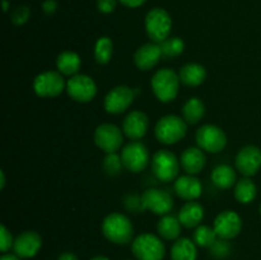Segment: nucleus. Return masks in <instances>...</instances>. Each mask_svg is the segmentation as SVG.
<instances>
[{"mask_svg": "<svg viewBox=\"0 0 261 260\" xmlns=\"http://www.w3.org/2000/svg\"><path fill=\"white\" fill-rule=\"evenodd\" d=\"M102 235L115 245H127L134 240V226L126 214L110 213L102 222Z\"/></svg>", "mask_w": 261, "mask_h": 260, "instance_id": "1", "label": "nucleus"}, {"mask_svg": "<svg viewBox=\"0 0 261 260\" xmlns=\"http://www.w3.org/2000/svg\"><path fill=\"white\" fill-rule=\"evenodd\" d=\"M180 76L173 69H158L150 79V87L158 101L168 103L176 99L180 91Z\"/></svg>", "mask_w": 261, "mask_h": 260, "instance_id": "2", "label": "nucleus"}, {"mask_svg": "<svg viewBox=\"0 0 261 260\" xmlns=\"http://www.w3.org/2000/svg\"><path fill=\"white\" fill-rule=\"evenodd\" d=\"M188 133V122L177 115H166L157 121L154 135L162 144L172 145L184 139Z\"/></svg>", "mask_w": 261, "mask_h": 260, "instance_id": "3", "label": "nucleus"}, {"mask_svg": "<svg viewBox=\"0 0 261 260\" xmlns=\"http://www.w3.org/2000/svg\"><path fill=\"white\" fill-rule=\"evenodd\" d=\"M132 252L137 260H163L166 246L160 236L145 232L133 240Z\"/></svg>", "mask_w": 261, "mask_h": 260, "instance_id": "4", "label": "nucleus"}, {"mask_svg": "<svg viewBox=\"0 0 261 260\" xmlns=\"http://www.w3.org/2000/svg\"><path fill=\"white\" fill-rule=\"evenodd\" d=\"M145 32L152 42L161 43L170 37L172 19L163 8H153L145 15Z\"/></svg>", "mask_w": 261, "mask_h": 260, "instance_id": "5", "label": "nucleus"}, {"mask_svg": "<svg viewBox=\"0 0 261 260\" xmlns=\"http://www.w3.org/2000/svg\"><path fill=\"white\" fill-rule=\"evenodd\" d=\"M153 175L163 183H170L177 178L180 172V158L168 149H160L153 154L150 160Z\"/></svg>", "mask_w": 261, "mask_h": 260, "instance_id": "6", "label": "nucleus"}, {"mask_svg": "<svg viewBox=\"0 0 261 260\" xmlns=\"http://www.w3.org/2000/svg\"><path fill=\"white\" fill-rule=\"evenodd\" d=\"M33 91L41 98H55L66 89V82L60 71L47 70L33 79Z\"/></svg>", "mask_w": 261, "mask_h": 260, "instance_id": "7", "label": "nucleus"}, {"mask_svg": "<svg viewBox=\"0 0 261 260\" xmlns=\"http://www.w3.org/2000/svg\"><path fill=\"white\" fill-rule=\"evenodd\" d=\"M124 168L133 173H139L147 168L150 162V154L147 145L139 140H132L121 150Z\"/></svg>", "mask_w": 261, "mask_h": 260, "instance_id": "8", "label": "nucleus"}, {"mask_svg": "<svg viewBox=\"0 0 261 260\" xmlns=\"http://www.w3.org/2000/svg\"><path fill=\"white\" fill-rule=\"evenodd\" d=\"M196 144L208 153H219L226 148L227 135L223 129L213 124H205L196 130Z\"/></svg>", "mask_w": 261, "mask_h": 260, "instance_id": "9", "label": "nucleus"}, {"mask_svg": "<svg viewBox=\"0 0 261 260\" xmlns=\"http://www.w3.org/2000/svg\"><path fill=\"white\" fill-rule=\"evenodd\" d=\"M94 144L105 153H116L124 143V132L117 125L105 122L94 130Z\"/></svg>", "mask_w": 261, "mask_h": 260, "instance_id": "10", "label": "nucleus"}, {"mask_svg": "<svg viewBox=\"0 0 261 260\" xmlns=\"http://www.w3.org/2000/svg\"><path fill=\"white\" fill-rule=\"evenodd\" d=\"M66 93L79 103H88L96 97L97 84L87 74H75L66 81Z\"/></svg>", "mask_w": 261, "mask_h": 260, "instance_id": "11", "label": "nucleus"}, {"mask_svg": "<svg viewBox=\"0 0 261 260\" xmlns=\"http://www.w3.org/2000/svg\"><path fill=\"white\" fill-rule=\"evenodd\" d=\"M135 99V91L130 87L116 86L107 92L103 99V107L107 114L120 115L126 111Z\"/></svg>", "mask_w": 261, "mask_h": 260, "instance_id": "12", "label": "nucleus"}, {"mask_svg": "<svg viewBox=\"0 0 261 260\" xmlns=\"http://www.w3.org/2000/svg\"><path fill=\"white\" fill-rule=\"evenodd\" d=\"M142 204L144 211H150L158 216H166L173 209V198L166 190L152 188L143 193Z\"/></svg>", "mask_w": 261, "mask_h": 260, "instance_id": "13", "label": "nucleus"}, {"mask_svg": "<svg viewBox=\"0 0 261 260\" xmlns=\"http://www.w3.org/2000/svg\"><path fill=\"white\" fill-rule=\"evenodd\" d=\"M213 227L219 239L229 241L242 231V219L234 211H223L216 217Z\"/></svg>", "mask_w": 261, "mask_h": 260, "instance_id": "14", "label": "nucleus"}, {"mask_svg": "<svg viewBox=\"0 0 261 260\" xmlns=\"http://www.w3.org/2000/svg\"><path fill=\"white\" fill-rule=\"evenodd\" d=\"M236 170L246 177L256 175L261 168V149L255 145H246L239 150L234 160Z\"/></svg>", "mask_w": 261, "mask_h": 260, "instance_id": "15", "label": "nucleus"}, {"mask_svg": "<svg viewBox=\"0 0 261 260\" xmlns=\"http://www.w3.org/2000/svg\"><path fill=\"white\" fill-rule=\"evenodd\" d=\"M42 247V237L36 231H24L14 239L13 251L20 259H31L36 256Z\"/></svg>", "mask_w": 261, "mask_h": 260, "instance_id": "16", "label": "nucleus"}, {"mask_svg": "<svg viewBox=\"0 0 261 260\" xmlns=\"http://www.w3.org/2000/svg\"><path fill=\"white\" fill-rule=\"evenodd\" d=\"M122 132L130 140H139L144 137L149 129V119L147 114L139 110L130 111L122 120Z\"/></svg>", "mask_w": 261, "mask_h": 260, "instance_id": "17", "label": "nucleus"}, {"mask_svg": "<svg viewBox=\"0 0 261 260\" xmlns=\"http://www.w3.org/2000/svg\"><path fill=\"white\" fill-rule=\"evenodd\" d=\"M162 58L160 43L148 42L137 48L134 54V64L139 70L148 71L154 68Z\"/></svg>", "mask_w": 261, "mask_h": 260, "instance_id": "18", "label": "nucleus"}, {"mask_svg": "<svg viewBox=\"0 0 261 260\" xmlns=\"http://www.w3.org/2000/svg\"><path fill=\"white\" fill-rule=\"evenodd\" d=\"M173 190L178 198L186 201H191L200 198L201 193H203V185L195 175L186 173V175L176 178L173 183Z\"/></svg>", "mask_w": 261, "mask_h": 260, "instance_id": "19", "label": "nucleus"}, {"mask_svg": "<svg viewBox=\"0 0 261 260\" xmlns=\"http://www.w3.org/2000/svg\"><path fill=\"white\" fill-rule=\"evenodd\" d=\"M180 165L188 175H198L206 165V155L199 147H189L181 153Z\"/></svg>", "mask_w": 261, "mask_h": 260, "instance_id": "20", "label": "nucleus"}, {"mask_svg": "<svg viewBox=\"0 0 261 260\" xmlns=\"http://www.w3.org/2000/svg\"><path fill=\"white\" fill-rule=\"evenodd\" d=\"M204 206L199 201H186L178 212V219L185 228H196L204 219Z\"/></svg>", "mask_w": 261, "mask_h": 260, "instance_id": "21", "label": "nucleus"}, {"mask_svg": "<svg viewBox=\"0 0 261 260\" xmlns=\"http://www.w3.org/2000/svg\"><path fill=\"white\" fill-rule=\"evenodd\" d=\"M181 83L188 87H198L206 79L205 66L199 63H188L178 70Z\"/></svg>", "mask_w": 261, "mask_h": 260, "instance_id": "22", "label": "nucleus"}, {"mask_svg": "<svg viewBox=\"0 0 261 260\" xmlns=\"http://www.w3.org/2000/svg\"><path fill=\"white\" fill-rule=\"evenodd\" d=\"M181 228H182V224H181L178 217L172 216V214L162 216L157 223L158 236L167 241H176L177 239H180Z\"/></svg>", "mask_w": 261, "mask_h": 260, "instance_id": "23", "label": "nucleus"}, {"mask_svg": "<svg viewBox=\"0 0 261 260\" xmlns=\"http://www.w3.org/2000/svg\"><path fill=\"white\" fill-rule=\"evenodd\" d=\"M171 260H196L198 247L194 240L188 237H180L173 242L171 247Z\"/></svg>", "mask_w": 261, "mask_h": 260, "instance_id": "24", "label": "nucleus"}, {"mask_svg": "<svg viewBox=\"0 0 261 260\" xmlns=\"http://www.w3.org/2000/svg\"><path fill=\"white\" fill-rule=\"evenodd\" d=\"M211 180L214 185L222 190L231 189L237 183V173L229 165H219L212 171Z\"/></svg>", "mask_w": 261, "mask_h": 260, "instance_id": "25", "label": "nucleus"}, {"mask_svg": "<svg viewBox=\"0 0 261 260\" xmlns=\"http://www.w3.org/2000/svg\"><path fill=\"white\" fill-rule=\"evenodd\" d=\"M82 66V59L74 51H63L56 58V68L63 75L73 76L78 74Z\"/></svg>", "mask_w": 261, "mask_h": 260, "instance_id": "26", "label": "nucleus"}, {"mask_svg": "<svg viewBox=\"0 0 261 260\" xmlns=\"http://www.w3.org/2000/svg\"><path fill=\"white\" fill-rule=\"evenodd\" d=\"M182 117L188 125H196L205 116V105L198 97H191L184 103Z\"/></svg>", "mask_w": 261, "mask_h": 260, "instance_id": "27", "label": "nucleus"}, {"mask_svg": "<svg viewBox=\"0 0 261 260\" xmlns=\"http://www.w3.org/2000/svg\"><path fill=\"white\" fill-rule=\"evenodd\" d=\"M234 198L241 204H250L255 200L257 194V188L250 177H244L239 180L234 185Z\"/></svg>", "mask_w": 261, "mask_h": 260, "instance_id": "28", "label": "nucleus"}, {"mask_svg": "<svg viewBox=\"0 0 261 260\" xmlns=\"http://www.w3.org/2000/svg\"><path fill=\"white\" fill-rule=\"evenodd\" d=\"M218 235H217L214 227L205 226V224H200L195 228L194 232L193 240L196 244V246L200 247H212V245L218 240Z\"/></svg>", "mask_w": 261, "mask_h": 260, "instance_id": "29", "label": "nucleus"}, {"mask_svg": "<svg viewBox=\"0 0 261 260\" xmlns=\"http://www.w3.org/2000/svg\"><path fill=\"white\" fill-rule=\"evenodd\" d=\"M114 54V43L110 37H99L94 45V59L101 65L110 63Z\"/></svg>", "mask_w": 261, "mask_h": 260, "instance_id": "30", "label": "nucleus"}, {"mask_svg": "<svg viewBox=\"0 0 261 260\" xmlns=\"http://www.w3.org/2000/svg\"><path fill=\"white\" fill-rule=\"evenodd\" d=\"M163 58L172 59L177 58L185 50V42L180 37H168L160 43Z\"/></svg>", "mask_w": 261, "mask_h": 260, "instance_id": "31", "label": "nucleus"}, {"mask_svg": "<svg viewBox=\"0 0 261 260\" xmlns=\"http://www.w3.org/2000/svg\"><path fill=\"white\" fill-rule=\"evenodd\" d=\"M124 163H122L121 154L116 153H107L103 160V170L109 176H117L121 172Z\"/></svg>", "mask_w": 261, "mask_h": 260, "instance_id": "32", "label": "nucleus"}, {"mask_svg": "<svg viewBox=\"0 0 261 260\" xmlns=\"http://www.w3.org/2000/svg\"><path fill=\"white\" fill-rule=\"evenodd\" d=\"M209 250H211L212 256L217 257V259H224L231 254V245H229L228 240L218 239L212 245V247H209Z\"/></svg>", "mask_w": 261, "mask_h": 260, "instance_id": "33", "label": "nucleus"}, {"mask_svg": "<svg viewBox=\"0 0 261 260\" xmlns=\"http://www.w3.org/2000/svg\"><path fill=\"white\" fill-rule=\"evenodd\" d=\"M31 17V9L25 5H20L17 7L12 13V22L15 25H23L24 23L28 22Z\"/></svg>", "mask_w": 261, "mask_h": 260, "instance_id": "34", "label": "nucleus"}, {"mask_svg": "<svg viewBox=\"0 0 261 260\" xmlns=\"http://www.w3.org/2000/svg\"><path fill=\"white\" fill-rule=\"evenodd\" d=\"M13 244H14V239H13L12 232L4 224H2L0 227V250L5 254L10 249H13Z\"/></svg>", "mask_w": 261, "mask_h": 260, "instance_id": "35", "label": "nucleus"}, {"mask_svg": "<svg viewBox=\"0 0 261 260\" xmlns=\"http://www.w3.org/2000/svg\"><path fill=\"white\" fill-rule=\"evenodd\" d=\"M125 205H126V208L132 212L144 211L142 204V196L127 195L126 198H125Z\"/></svg>", "mask_w": 261, "mask_h": 260, "instance_id": "36", "label": "nucleus"}, {"mask_svg": "<svg viewBox=\"0 0 261 260\" xmlns=\"http://www.w3.org/2000/svg\"><path fill=\"white\" fill-rule=\"evenodd\" d=\"M117 0H97V9L103 14H110L116 9Z\"/></svg>", "mask_w": 261, "mask_h": 260, "instance_id": "37", "label": "nucleus"}, {"mask_svg": "<svg viewBox=\"0 0 261 260\" xmlns=\"http://www.w3.org/2000/svg\"><path fill=\"white\" fill-rule=\"evenodd\" d=\"M42 9L46 14H54L58 9V3H56V0H46L42 4Z\"/></svg>", "mask_w": 261, "mask_h": 260, "instance_id": "38", "label": "nucleus"}, {"mask_svg": "<svg viewBox=\"0 0 261 260\" xmlns=\"http://www.w3.org/2000/svg\"><path fill=\"white\" fill-rule=\"evenodd\" d=\"M147 0H119V3H121L124 7L126 8H139L142 7Z\"/></svg>", "mask_w": 261, "mask_h": 260, "instance_id": "39", "label": "nucleus"}, {"mask_svg": "<svg viewBox=\"0 0 261 260\" xmlns=\"http://www.w3.org/2000/svg\"><path fill=\"white\" fill-rule=\"evenodd\" d=\"M58 260H79V257L76 256L74 252L66 251V252H63V254L58 257Z\"/></svg>", "mask_w": 261, "mask_h": 260, "instance_id": "40", "label": "nucleus"}, {"mask_svg": "<svg viewBox=\"0 0 261 260\" xmlns=\"http://www.w3.org/2000/svg\"><path fill=\"white\" fill-rule=\"evenodd\" d=\"M0 260H22V259L15 254H7V252H5V254L0 257Z\"/></svg>", "mask_w": 261, "mask_h": 260, "instance_id": "41", "label": "nucleus"}, {"mask_svg": "<svg viewBox=\"0 0 261 260\" xmlns=\"http://www.w3.org/2000/svg\"><path fill=\"white\" fill-rule=\"evenodd\" d=\"M0 176H2V181H0V189H4V186H5V173H4V171H2V172H0Z\"/></svg>", "mask_w": 261, "mask_h": 260, "instance_id": "42", "label": "nucleus"}, {"mask_svg": "<svg viewBox=\"0 0 261 260\" xmlns=\"http://www.w3.org/2000/svg\"><path fill=\"white\" fill-rule=\"evenodd\" d=\"M89 260H110V259L107 256H105V255H97V256H93Z\"/></svg>", "mask_w": 261, "mask_h": 260, "instance_id": "43", "label": "nucleus"}, {"mask_svg": "<svg viewBox=\"0 0 261 260\" xmlns=\"http://www.w3.org/2000/svg\"><path fill=\"white\" fill-rule=\"evenodd\" d=\"M3 9H4V13L9 10V2L8 0H3Z\"/></svg>", "mask_w": 261, "mask_h": 260, "instance_id": "44", "label": "nucleus"}, {"mask_svg": "<svg viewBox=\"0 0 261 260\" xmlns=\"http://www.w3.org/2000/svg\"><path fill=\"white\" fill-rule=\"evenodd\" d=\"M259 212H260V216H261V205H260V209H259Z\"/></svg>", "mask_w": 261, "mask_h": 260, "instance_id": "45", "label": "nucleus"}]
</instances>
